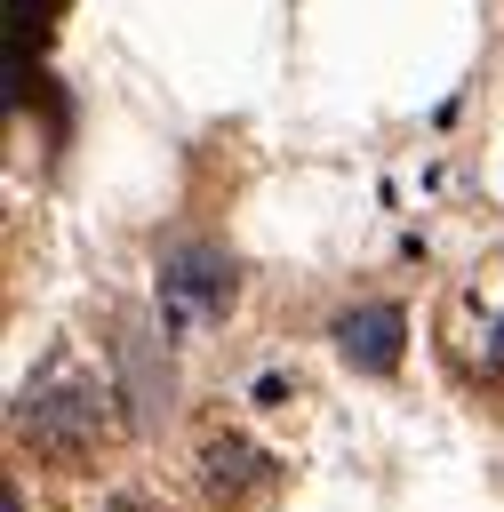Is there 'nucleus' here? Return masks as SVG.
<instances>
[{
  "label": "nucleus",
  "mask_w": 504,
  "mask_h": 512,
  "mask_svg": "<svg viewBox=\"0 0 504 512\" xmlns=\"http://www.w3.org/2000/svg\"><path fill=\"white\" fill-rule=\"evenodd\" d=\"M432 352L456 400L504 424V248L472 256L432 304Z\"/></svg>",
  "instance_id": "obj_1"
},
{
  "label": "nucleus",
  "mask_w": 504,
  "mask_h": 512,
  "mask_svg": "<svg viewBox=\"0 0 504 512\" xmlns=\"http://www.w3.org/2000/svg\"><path fill=\"white\" fill-rule=\"evenodd\" d=\"M16 424L32 432L40 456H56V464H88V456L112 440V400H104L96 376H80L72 360H56V368H40V376L24 384Z\"/></svg>",
  "instance_id": "obj_2"
},
{
  "label": "nucleus",
  "mask_w": 504,
  "mask_h": 512,
  "mask_svg": "<svg viewBox=\"0 0 504 512\" xmlns=\"http://www.w3.org/2000/svg\"><path fill=\"white\" fill-rule=\"evenodd\" d=\"M160 328H176V336H208V328H224L232 320V304H240V264L216 248V240H184V248H168L160 256Z\"/></svg>",
  "instance_id": "obj_3"
},
{
  "label": "nucleus",
  "mask_w": 504,
  "mask_h": 512,
  "mask_svg": "<svg viewBox=\"0 0 504 512\" xmlns=\"http://www.w3.org/2000/svg\"><path fill=\"white\" fill-rule=\"evenodd\" d=\"M272 488H280V464L264 448H248L240 432H224V440L200 448V496H208V512H256Z\"/></svg>",
  "instance_id": "obj_4"
},
{
  "label": "nucleus",
  "mask_w": 504,
  "mask_h": 512,
  "mask_svg": "<svg viewBox=\"0 0 504 512\" xmlns=\"http://www.w3.org/2000/svg\"><path fill=\"white\" fill-rule=\"evenodd\" d=\"M336 352H344V368H360V376H392L400 352H408V304L376 296V304L336 312Z\"/></svg>",
  "instance_id": "obj_5"
},
{
  "label": "nucleus",
  "mask_w": 504,
  "mask_h": 512,
  "mask_svg": "<svg viewBox=\"0 0 504 512\" xmlns=\"http://www.w3.org/2000/svg\"><path fill=\"white\" fill-rule=\"evenodd\" d=\"M96 512H160V504H144V496H112V504H96Z\"/></svg>",
  "instance_id": "obj_6"
}]
</instances>
